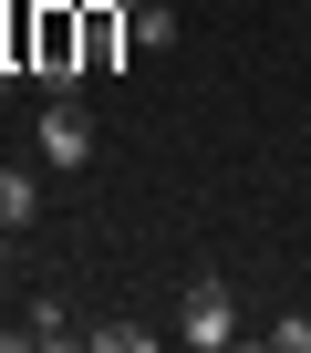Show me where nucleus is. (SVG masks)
I'll return each mask as SVG.
<instances>
[{"instance_id": "39448f33", "label": "nucleus", "mask_w": 311, "mask_h": 353, "mask_svg": "<svg viewBox=\"0 0 311 353\" xmlns=\"http://www.w3.org/2000/svg\"><path fill=\"white\" fill-rule=\"evenodd\" d=\"M42 176L52 166H0V229H32L42 219Z\"/></svg>"}, {"instance_id": "6e6552de", "label": "nucleus", "mask_w": 311, "mask_h": 353, "mask_svg": "<svg viewBox=\"0 0 311 353\" xmlns=\"http://www.w3.org/2000/svg\"><path fill=\"white\" fill-rule=\"evenodd\" d=\"M259 343H270V353H311V322H301V312H280V322H270Z\"/></svg>"}, {"instance_id": "7ed1b4c3", "label": "nucleus", "mask_w": 311, "mask_h": 353, "mask_svg": "<svg viewBox=\"0 0 311 353\" xmlns=\"http://www.w3.org/2000/svg\"><path fill=\"white\" fill-rule=\"evenodd\" d=\"M177 343H187V353L239 343V312H228V291H218V281H187V301H177Z\"/></svg>"}, {"instance_id": "1a4fd4ad", "label": "nucleus", "mask_w": 311, "mask_h": 353, "mask_svg": "<svg viewBox=\"0 0 311 353\" xmlns=\"http://www.w3.org/2000/svg\"><path fill=\"white\" fill-rule=\"evenodd\" d=\"M11 239H21V229H0V270H11Z\"/></svg>"}, {"instance_id": "20e7f679", "label": "nucleus", "mask_w": 311, "mask_h": 353, "mask_svg": "<svg viewBox=\"0 0 311 353\" xmlns=\"http://www.w3.org/2000/svg\"><path fill=\"white\" fill-rule=\"evenodd\" d=\"M125 42H135V0H83V73H114Z\"/></svg>"}, {"instance_id": "f257e3e1", "label": "nucleus", "mask_w": 311, "mask_h": 353, "mask_svg": "<svg viewBox=\"0 0 311 353\" xmlns=\"http://www.w3.org/2000/svg\"><path fill=\"white\" fill-rule=\"evenodd\" d=\"M32 73H42V94H83L94 73H83V11L73 0H42L32 11Z\"/></svg>"}, {"instance_id": "f03ea898", "label": "nucleus", "mask_w": 311, "mask_h": 353, "mask_svg": "<svg viewBox=\"0 0 311 353\" xmlns=\"http://www.w3.org/2000/svg\"><path fill=\"white\" fill-rule=\"evenodd\" d=\"M32 156H42L52 176H73V166H94V114H83L73 94H52V104H42V125H32Z\"/></svg>"}, {"instance_id": "423d86ee", "label": "nucleus", "mask_w": 311, "mask_h": 353, "mask_svg": "<svg viewBox=\"0 0 311 353\" xmlns=\"http://www.w3.org/2000/svg\"><path fill=\"white\" fill-rule=\"evenodd\" d=\"M177 11H167V0H135V52H177Z\"/></svg>"}, {"instance_id": "0eeeda50", "label": "nucleus", "mask_w": 311, "mask_h": 353, "mask_svg": "<svg viewBox=\"0 0 311 353\" xmlns=\"http://www.w3.org/2000/svg\"><path fill=\"white\" fill-rule=\"evenodd\" d=\"M83 343H94V353H145V332H135V322H94Z\"/></svg>"}]
</instances>
